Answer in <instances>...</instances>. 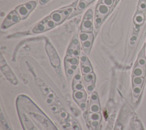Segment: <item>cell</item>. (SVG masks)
Listing matches in <instances>:
<instances>
[{"label":"cell","instance_id":"5b68a950","mask_svg":"<svg viewBox=\"0 0 146 130\" xmlns=\"http://www.w3.org/2000/svg\"><path fill=\"white\" fill-rule=\"evenodd\" d=\"M21 18L17 13L15 11L11 12L7 16V17L4 21L2 25V29H6L8 27L12 26L14 23L18 22L20 21Z\"/></svg>","mask_w":146,"mask_h":130},{"label":"cell","instance_id":"8fae6325","mask_svg":"<svg viewBox=\"0 0 146 130\" xmlns=\"http://www.w3.org/2000/svg\"><path fill=\"white\" fill-rule=\"evenodd\" d=\"M48 30L47 27L45 25V23L44 22L42 21L41 22L38 24L33 29V32H34V33H38V32H44L46 30Z\"/></svg>","mask_w":146,"mask_h":130},{"label":"cell","instance_id":"d6a6232c","mask_svg":"<svg viewBox=\"0 0 146 130\" xmlns=\"http://www.w3.org/2000/svg\"><path fill=\"white\" fill-rule=\"evenodd\" d=\"M48 1V0H39V3L40 5H45Z\"/></svg>","mask_w":146,"mask_h":130},{"label":"cell","instance_id":"7402d4cb","mask_svg":"<svg viewBox=\"0 0 146 130\" xmlns=\"http://www.w3.org/2000/svg\"><path fill=\"white\" fill-rule=\"evenodd\" d=\"M93 11L91 9H89L87 12L86 13V14L84 16V18H83V20H93Z\"/></svg>","mask_w":146,"mask_h":130},{"label":"cell","instance_id":"f1b7e54d","mask_svg":"<svg viewBox=\"0 0 146 130\" xmlns=\"http://www.w3.org/2000/svg\"><path fill=\"white\" fill-rule=\"evenodd\" d=\"M6 64V62H5V59H4L3 56H2V55H1V59H0V66H1V67H2L5 66Z\"/></svg>","mask_w":146,"mask_h":130},{"label":"cell","instance_id":"277c9868","mask_svg":"<svg viewBox=\"0 0 146 130\" xmlns=\"http://www.w3.org/2000/svg\"><path fill=\"white\" fill-rule=\"evenodd\" d=\"M46 48L50 58L51 64L54 67H58L60 65V59L56 54L54 48L50 43H47L46 46Z\"/></svg>","mask_w":146,"mask_h":130},{"label":"cell","instance_id":"603a6c76","mask_svg":"<svg viewBox=\"0 0 146 130\" xmlns=\"http://www.w3.org/2000/svg\"><path fill=\"white\" fill-rule=\"evenodd\" d=\"M80 62L82 66H87V65H90V62H89L87 58L86 57V56L83 55V54H82L80 56Z\"/></svg>","mask_w":146,"mask_h":130},{"label":"cell","instance_id":"83f0119b","mask_svg":"<svg viewBox=\"0 0 146 130\" xmlns=\"http://www.w3.org/2000/svg\"><path fill=\"white\" fill-rule=\"evenodd\" d=\"M79 46H78L75 48L73 55L75 56V57H77V56H79Z\"/></svg>","mask_w":146,"mask_h":130},{"label":"cell","instance_id":"74e56055","mask_svg":"<svg viewBox=\"0 0 146 130\" xmlns=\"http://www.w3.org/2000/svg\"><path fill=\"white\" fill-rule=\"evenodd\" d=\"M145 54H146V47H145Z\"/></svg>","mask_w":146,"mask_h":130},{"label":"cell","instance_id":"836d02e7","mask_svg":"<svg viewBox=\"0 0 146 130\" xmlns=\"http://www.w3.org/2000/svg\"><path fill=\"white\" fill-rule=\"evenodd\" d=\"M93 85H91V84L88 85L87 87V89L88 91H91L92 90H93Z\"/></svg>","mask_w":146,"mask_h":130},{"label":"cell","instance_id":"7a4b0ae2","mask_svg":"<svg viewBox=\"0 0 146 130\" xmlns=\"http://www.w3.org/2000/svg\"><path fill=\"white\" fill-rule=\"evenodd\" d=\"M145 78L132 77V94L134 98H137L141 94L144 86Z\"/></svg>","mask_w":146,"mask_h":130},{"label":"cell","instance_id":"3957f363","mask_svg":"<svg viewBox=\"0 0 146 130\" xmlns=\"http://www.w3.org/2000/svg\"><path fill=\"white\" fill-rule=\"evenodd\" d=\"M72 9L71 7L65 9H62L53 13L51 14L50 17L55 22L56 24L62 23L65 19L68 17L71 13Z\"/></svg>","mask_w":146,"mask_h":130},{"label":"cell","instance_id":"ba28073f","mask_svg":"<svg viewBox=\"0 0 146 130\" xmlns=\"http://www.w3.org/2000/svg\"><path fill=\"white\" fill-rule=\"evenodd\" d=\"M93 30V20H83L81 25V31L86 32H91Z\"/></svg>","mask_w":146,"mask_h":130},{"label":"cell","instance_id":"9a60e30c","mask_svg":"<svg viewBox=\"0 0 146 130\" xmlns=\"http://www.w3.org/2000/svg\"><path fill=\"white\" fill-rule=\"evenodd\" d=\"M104 20V17L101 15L98 14H95V20H94V23H95V29L98 30L102 23L103 21Z\"/></svg>","mask_w":146,"mask_h":130},{"label":"cell","instance_id":"7c38bea8","mask_svg":"<svg viewBox=\"0 0 146 130\" xmlns=\"http://www.w3.org/2000/svg\"><path fill=\"white\" fill-rule=\"evenodd\" d=\"M144 21V15H143V13H137L134 18L135 23H136V25H140L143 23Z\"/></svg>","mask_w":146,"mask_h":130},{"label":"cell","instance_id":"f546056e","mask_svg":"<svg viewBox=\"0 0 146 130\" xmlns=\"http://www.w3.org/2000/svg\"><path fill=\"white\" fill-rule=\"evenodd\" d=\"M91 110L93 111V112H96V111H98L99 110V108L98 106H97L96 104H94L92 106V107H91Z\"/></svg>","mask_w":146,"mask_h":130},{"label":"cell","instance_id":"d4e9b609","mask_svg":"<svg viewBox=\"0 0 146 130\" xmlns=\"http://www.w3.org/2000/svg\"><path fill=\"white\" fill-rule=\"evenodd\" d=\"M71 45H72V46H74L75 48L78 47V46H79V40H78V39L77 38H73V39L72 40Z\"/></svg>","mask_w":146,"mask_h":130},{"label":"cell","instance_id":"30bf717a","mask_svg":"<svg viewBox=\"0 0 146 130\" xmlns=\"http://www.w3.org/2000/svg\"><path fill=\"white\" fill-rule=\"evenodd\" d=\"M93 38H94V36L93 34L92 33L89 39L86 40V41L82 42V45L83 48H84L85 51L87 54H88L89 53H90V51L92 46V43H93Z\"/></svg>","mask_w":146,"mask_h":130},{"label":"cell","instance_id":"9c48e42d","mask_svg":"<svg viewBox=\"0 0 146 130\" xmlns=\"http://www.w3.org/2000/svg\"><path fill=\"white\" fill-rule=\"evenodd\" d=\"M15 12L17 13L21 19H22V20L28 17L30 13V12L25 7V5H21V6L17 7L15 9Z\"/></svg>","mask_w":146,"mask_h":130},{"label":"cell","instance_id":"5bb4252c","mask_svg":"<svg viewBox=\"0 0 146 130\" xmlns=\"http://www.w3.org/2000/svg\"><path fill=\"white\" fill-rule=\"evenodd\" d=\"M146 10V0H140L138 6H137V11L138 13H143Z\"/></svg>","mask_w":146,"mask_h":130},{"label":"cell","instance_id":"8d00e7d4","mask_svg":"<svg viewBox=\"0 0 146 130\" xmlns=\"http://www.w3.org/2000/svg\"><path fill=\"white\" fill-rule=\"evenodd\" d=\"M4 14H5V13H3V12H2V13H1V16H2H2H3Z\"/></svg>","mask_w":146,"mask_h":130},{"label":"cell","instance_id":"4316f807","mask_svg":"<svg viewBox=\"0 0 146 130\" xmlns=\"http://www.w3.org/2000/svg\"><path fill=\"white\" fill-rule=\"evenodd\" d=\"M74 88L75 89H77L78 90H81L83 89V86L81 83H77V84H75L74 86Z\"/></svg>","mask_w":146,"mask_h":130},{"label":"cell","instance_id":"8992f818","mask_svg":"<svg viewBox=\"0 0 146 130\" xmlns=\"http://www.w3.org/2000/svg\"><path fill=\"white\" fill-rule=\"evenodd\" d=\"M1 70L2 72L4 73V74L5 75V77L10 81H11V82L14 84L17 83V80L16 79L14 75L13 74L12 71H11V70H10L9 66L6 64L5 66L1 67Z\"/></svg>","mask_w":146,"mask_h":130},{"label":"cell","instance_id":"484cf974","mask_svg":"<svg viewBox=\"0 0 146 130\" xmlns=\"http://www.w3.org/2000/svg\"><path fill=\"white\" fill-rule=\"evenodd\" d=\"M83 93L82 91H78L75 94V96L78 99H81L83 98V95H85V94H83Z\"/></svg>","mask_w":146,"mask_h":130},{"label":"cell","instance_id":"52a82bcc","mask_svg":"<svg viewBox=\"0 0 146 130\" xmlns=\"http://www.w3.org/2000/svg\"><path fill=\"white\" fill-rule=\"evenodd\" d=\"M110 8L107 5L103 4H99L98 5L96 9V14L101 15L104 18L110 13Z\"/></svg>","mask_w":146,"mask_h":130},{"label":"cell","instance_id":"d6986e66","mask_svg":"<svg viewBox=\"0 0 146 130\" xmlns=\"http://www.w3.org/2000/svg\"><path fill=\"white\" fill-rule=\"evenodd\" d=\"M89 4L87 3L86 1H85L84 0H80L79 2V3L78 4L77 6V9L79 10H84L85 8L87 7Z\"/></svg>","mask_w":146,"mask_h":130},{"label":"cell","instance_id":"ac0fdd59","mask_svg":"<svg viewBox=\"0 0 146 130\" xmlns=\"http://www.w3.org/2000/svg\"><path fill=\"white\" fill-rule=\"evenodd\" d=\"M66 63H70L71 65H77L78 63V59L74 56V57H66Z\"/></svg>","mask_w":146,"mask_h":130},{"label":"cell","instance_id":"d590c367","mask_svg":"<svg viewBox=\"0 0 146 130\" xmlns=\"http://www.w3.org/2000/svg\"><path fill=\"white\" fill-rule=\"evenodd\" d=\"M85 1H86L87 3H88V4H90V3H91L92 2H93L94 0H84Z\"/></svg>","mask_w":146,"mask_h":130},{"label":"cell","instance_id":"cb8c5ba5","mask_svg":"<svg viewBox=\"0 0 146 130\" xmlns=\"http://www.w3.org/2000/svg\"><path fill=\"white\" fill-rule=\"evenodd\" d=\"M114 0H102V3L107 5L109 7H111L113 4Z\"/></svg>","mask_w":146,"mask_h":130},{"label":"cell","instance_id":"4dcf8cb0","mask_svg":"<svg viewBox=\"0 0 146 130\" xmlns=\"http://www.w3.org/2000/svg\"><path fill=\"white\" fill-rule=\"evenodd\" d=\"M67 74L69 76H71L73 75V74H74V70H72V69L71 68H68V69H67Z\"/></svg>","mask_w":146,"mask_h":130},{"label":"cell","instance_id":"44dd1931","mask_svg":"<svg viewBox=\"0 0 146 130\" xmlns=\"http://www.w3.org/2000/svg\"><path fill=\"white\" fill-rule=\"evenodd\" d=\"M82 72L84 74H90L92 72V68L91 65H87V66H82Z\"/></svg>","mask_w":146,"mask_h":130},{"label":"cell","instance_id":"2e32d148","mask_svg":"<svg viewBox=\"0 0 146 130\" xmlns=\"http://www.w3.org/2000/svg\"><path fill=\"white\" fill-rule=\"evenodd\" d=\"M92 34L91 32H82V33L80 34L79 38L82 42L86 41L90 38L91 35Z\"/></svg>","mask_w":146,"mask_h":130},{"label":"cell","instance_id":"4fadbf2b","mask_svg":"<svg viewBox=\"0 0 146 130\" xmlns=\"http://www.w3.org/2000/svg\"><path fill=\"white\" fill-rule=\"evenodd\" d=\"M43 22H44L45 23V25H46L48 29H50L54 28L55 26L56 25L55 22L51 18V17L46 18L43 21Z\"/></svg>","mask_w":146,"mask_h":130},{"label":"cell","instance_id":"ffe728a7","mask_svg":"<svg viewBox=\"0 0 146 130\" xmlns=\"http://www.w3.org/2000/svg\"><path fill=\"white\" fill-rule=\"evenodd\" d=\"M25 6V7L28 9V10L30 12H31V10H33L34 7L36 6V2L35 1H31L28 2V3L25 4L24 5Z\"/></svg>","mask_w":146,"mask_h":130},{"label":"cell","instance_id":"e575fe53","mask_svg":"<svg viewBox=\"0 0 146 130\" xmlns=\"http://www.w3.org/2000/svg\"><path fill=\"white\" fill-rule=\"evenodd\" d=\"M70 68H71V69H72V70H76L77 68V65H71V66H70Z\"/></svg>","mask_w":146,"mask_h":130},{"label":"cell","instance_id":"e0dca14e","mask_svg":"<svg viewBox=\"0 0 146 130\" xmlns=\"http://www.w3.org/2000/svg\"><path fill=\"white\" fill-rule=\"evenodd\" d=\"M83 80L86 83L91 82L92 81H95V75L93 73L86 74L83 76Z\"/></svg>","mask_w":146,"mask_h":130},{"label":"cell","instance_id":"1f68e13d","mask_svg":"<svg viewBox=\"0 0 146 130\" xmlns=\"http://www.w3.org/2000/svg\"><path fill=\"white\" fill-rule=\"evenodd\" d=\"M80 79H81V76H80V74H79V73L75 75V77H74V82H75V81H77V82H78V81L80 80Z\"/></svg>","mask_w":146,"mask_h":130},{"label":"cell","instance_id":"6da1fadb","mask_svg":"<svg viewBox=\"0 0 146 130\" xmlns=\"http://www.w3.org/2000/svg\"><path fill=\"white\" fill-rule=\"evenodd\" d=\"M145 45H144L139 54L136 63L132 71L133 77H146V54Z\"/></svg>","mask_w":146,"mask_h":130}]
</instances>
